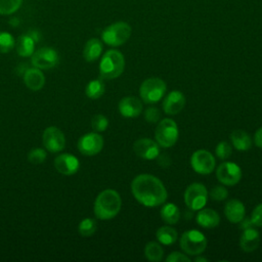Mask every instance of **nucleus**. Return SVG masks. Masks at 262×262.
I'll return each instance as SVG.
<instances>
[{
  "mask_svg": "<svg viewBox=\"0 0 262 262\" xmlns=\"http://www.w3.org/2000/svg\"><path fill=\"white\" fill-rule=\"evenodd\" d=\"M131 191L138 203L148 208L163 205L168 196L164 183L150 174L137 175L131 182Z\"/></svg>",
  "mask_w": 262,
  "mask_h": 262,
  "instance_id": "1",
  "label": "nucleus"
},
{
  "mask_svg": "<svg viewBox=\"0 0 262 262\" xmlns=\"http://www.w3.org/2000/svg\"><path fill=\"white\" fill-rule=\"evenodd\" d=\"M122 206V200L119 192L115 189H104L95 199L94 214L100 220H108L116 217Z\"/></svg>",
  "mask_w": 262,
  "mask_h": 262,
  "instance_id": "2",
  "label": "nucleus"
},
{
  "mask_svg": "<svg viewBox=\"0 0 262 262\" xmlns=\"http://www.w3.org/2000/svg\"><path fill=\"white\" fill-rule=\"evenodd\" d=\"M125 69V58L122 52L116 49L107 50L99 62V74L102 79L112 80L120 77Z\"/></svg>",
  "mask_w": 262,
  "mask_h": 262,
  "instance_id": "3",
  "label": "nucleus"
},
{
  "mask_svg": "<svg viewBox=\"0 0 262 262\" xmlns=\"http://www.w3.org/2000/svg\"><path fill=\"white\" fill-rule=\"evenodd\" d=\"M131 27L126 21H116L107 26L101 33L102 41L112 47L125 44L131 36Z\"/></svg>",
  "mask_w": 262,
  "mask_h": 262,
  "instance_id": "4",
  "label": "nucleus"
},
{
  "mask_svg": "<svg viewBox=\"0 0 262 262\" xmlns=\"http://www.w3.org/2000/svg\"><path fill=\"white\" fill-rule=\"evenodd\" d=\"M179 244L180 248L185 254L190 256H199L206 250L208 241L203 232L195 229H190L181 234Z\"/></svg>",
  "mask_w": 262,
  "mask_h": 262,
  "instance_id": "5",
  "label": "nucleus"
},
{
  "mask_svg": "<svg viewBox=\"0 0 262 262\" xmlns=\"http://www.w3.org/2000/svg\"><path fill=\"white\" fill-rule=\"evenodd\" d=\"M167 85L160 78H148L144 80L139 88L140 98L145 103H156L160 101L166 94Z\"/></svg>",
  "mask_w": 262,
  "mask_h": 262,
  "instance_id": "6",
  "label": "nucleus"
},
{
  "mask_svg": "<svg viewBox=\"0 0 262 262\" xmlns=\"http://www.w3.org/2000/svg\"><path fill=\"white\" fill-rule=\"evenodd\" d=\"M179 136L178 126L174 120L170 118H165L158 122L155 137L158 144L162 147H171L173 146Z\"/></svg>",
  "mask_w": 262,
  "mask_h": 262,
  "instance_id": "7",
  "label": "nucleus"
},
{
  "mask_svg": "<svg viewBox=\"0 0 262 262\" xmlns=\"http://www.w3.org/2000/svg\"><path fill=\"white\" fill-rule=\"evenodd\" d=\"M208 201V190L202 183L194 182L184 191V203L191 211H199L205 207Z\"/></svg>",
  "mask_w": 262,
  "mask_h": 262,
  "instance_id": "8",
  "label": "nucleus"
},
{
  "mask_svg": "<svg viewBox=\"0 0 262 262\" xmlns=\"http://www.w3.org/2000/svg\"><path fill=\"white\" fill-rule=\"evenodd\" d=\"M190 165L198 174L208 175L214 171L216 161L210 151L206 149H199L191 155Z\"/></svg>",
  "mask_w": 262,
  "mask_h": 262,
  "instance_id": "9",
  "label": "nucleus"
},
{
  "mask_svg": "<svg viewBox=\"0 0 262 262\" xmlns=\"http://www.w3.org/2000/svg\"><path fill=\"white\" fill-rule=\"evenodd\" d=\"M59 61L58 53L52 47H42L34 51L31 62L35 68L40 70H49L57 66Z\"/></svg>",
  "mask_w": 262,
  "mask_h": 262,
  "instance_id": "10",
  "label": "nucleus"
},
{
  "mask_svg": "<svg viewBox=\"0 0 262 262\" xmlns=\"http://www.w3.org/2000/svg\"><path fill=\"white\" fill-rule=\"evenodd\" d=\"M216 177L222 184L232 186L239 182L242 178V169L233 162H223L217 167Z\"/></svg>",
  "mask_w": 262,
  "mask_h": 262,
  "instance_id": "11",
  "label": "nucleus"
},
{
  "mask_svg": "<svg viewBox=\"0 0 262 262\" xmlns=\"http://www.w3.org/2000/svg\"><path fill=\"white\" fill-rule=\"evenodd\" d=\"M103 147V138L98 132H90L78 140V149L84 156H95Z\"/></svg>",
  "mask_w": 262,
  "mask_h": 262,
  "instance_id": "12",
  "label": "nucleus"
},
{
  "mask_svg": "<svg viewBox=\"0 0 262 262\" xmlns=\"http://www.w3.org/2000/svg\"><path fill=\"white\" fill-rule=\"evenodd\" d=\"M43 144L50 152H58L64 148L66 137L57 127H47L43 132Z\"/></svg>",
  "mask_w": 262,
  "mask_h": 262,
  "instance_id": "13",
  "label": "nucleus"
},
{
  "mask_svg": "<svg viewBox=\"0 0 262 262\" xmlns=\"http://www.w3.org/2000/svg\"><path fill=\"white\" fill-rule=\"evenodd\" d=\"M133 150L143 160H155L160 155V145L150 138H139L133 143Z\"/></svg>",
  "mask_w": 262,
  "mask_h": 262,
  "instance_id": "14",
  "label": "nucleus"
},
{
  "mask_svg": "<svg viewBox=\"0 0 262 262\" xmlns=\"http://www.w3.org/2000/svg\"><path fill=\"white\" fill-rule=\"evenodd\" d=\"M54 167L62 175H74L80 168V162L72 154H61L54 159Z\"/></svg>",
  "mask_w": 262,
  "mask_h": 262,
  "instance_id": "15",
  "label": "nucleus"
},
{
  "mask_svg": "<svg viewBox=\"0 0 262 262\" xmlns=\"http://www.w3.org/2000/svg\"><path fill=\"white\" fill-rule=\"evenodd\" d=\"M185 105V96L179 90L169 92L163 101V110L167 115L179 114Z\"/></svg>",
  "mask_w": 262,
  "mask_h": 262,
  "instance_id": "16",
  "label": "nucleus"
},
{
  "mask_svg": "<svg viewBox=\"0 0 262 262\" xmlns=\"http://www.w3.org/2000/svg\"><path fill=\"white\" fill-rule=\"evenodd\" d=\"M118 110L124 118H137L142 112V102L136 96H125L120 100Z\"/></svg>",
  "mask_w": 262,
  "mask_h": 262,
  "instance_id": "17",
  "label": "nucleus"
},
{
  "mask_svg": "<svg viewBox=\"0 0 262 262\" xmlns=\"http://www.w3.org/2000/svg\"><path fill=\"white\" fill-rule=\"evenodd\" d=\"M260 243V233L254 227L244 229L239 237V247L245 252L255 251Z\"/></svg>",
  "mask_w": 262,
  "mask_h": 262,
  "instance_id": "18",
  "label": "nucleus"
},
{
  "mask_svg": "<svg viewBox=\"0 0 262 262\" xmlns=\"http://www.w3.org/2000/svg\"><path fill=\"white\" fill-rule=\"evenodd\" d=\"M23 79L26 86L33 91H38L42 89L45 84V77L42 71L35 67L27 69V71L23 75Z\"/></svg>",
  "mask_w": 262,
  "mask_h": 262,
  "instance_id": "19",
  "label": "nucleus"
},
{
  "mask_svg": "<svg viewBox=\"0 0 262 262\" xmlns=\"http://www.w3.org/2000/svg\"><path fill=\"white\" fill-rule=\"evenodd\" d=\"M224 214L230 223H239L245 217L246 208L238 200H230L224 207Z\"/></svg>",
  "mask_w": 262,
  "mask_h": 262,
  "instance_id": "20",
  "label": "nucleus"
},
{
  "mask_svg": "<svg viewBox=\"0 0 262 262\" xmlns=\"http://www.w3.org/2000/svg\"><path fill=\"white\" fill-rule=\"evenodd\" d=\"M195 220L204 228H214L219 224L220 216L213 209H201L195 216Z\"/></svg>",
  "mask_w": 262,
  "mask_h": 262,
  "instance_id": "21",
  "label": "nucleus"
},
{
  "mask_svg": "<svg viewBox=\"0 0 262 262\" xmlns=\"http://www.w3.org/2000/svg\"><path fill=\"white\" fill-rule=\"evenodd\" d=\"M103 46L99 39L97 38H91L89 39L83 49V56L86 61L92 62L98 59V57L101 55Z\"/></svg>",
  "mask_w": 262,
  "mask_h": 262,
  "instance_id": "22",
  "label": "nucleus"
},
{
  "mask_svg": "<svg viewBox=\"0 0 262 262\" xmlns=\"http://www.w3.org/2000/svg\"><path fill=\"white\" fill-rule=\"evenodd\" d=\"M35 43H36L35 40L32 38V36L29 33L20 35L15 42V48H16L17 54L23 57L32 56V54L35 51Z\"/></svg>",
  "mask_w": 262,
  "mask_h": 262,
  "instance_id": "23",
  "label": "nucleus"
},
{
  "mask_svg": "<svg viewBox=\"0 0 262 262\" xmlns=\"http://www.w3.org/2000/svg\"><path fill=\"white\" fill-rule=\"evenodd\" d=\"M230 140L233 147L239 151H246L252 146V139L250 135L246 131L241 129L231 132Z\"/></svg>",
  "mask_w": 262,
  "mask_h": 262,
  "instance_id": "24",
  "label": "nucleus"
},
{
  "mask_svg": "<svg viewBox=\"0 0 262 262\" xmlns=\"http://www.w3.org/2000/svg\"><path fill=\"white\" fill-rule=\"evenodd\" d=\"M161 218L167 224H176L180 219V211L173 203H166L161 209Z\"/></svg>",
  "mask_w": 262,
  "mask_h": 262,
  "instance_id": "25",
  "label": "nucleus"
},
{
  "mask_svg": "<svg viewBox=\"0 0 262 262\" xmlns=\"http://www.w3.org/2000/svg\"><path fill=\"white\" fill-rule=\"evenodd\" d=\"M156 236L160 244L165 246H170L177 241L178 234H177V231L173 227L169 226L168 224L160 227L156 232Z\"/></svg>",
  "mask_w": 262,
  "mask_h": 262,
  "instance_id": "26",
  "label": "nucleus"
},
{
  "mask_svg": "<svg viewBox=\"0 0 262 262\" xmlns=\"http://www.w3.org/2000/svg\"><path fill=\"white\" fill-rule=\"evenodd\" d=\"M144 256L148 261L158 262L163 259L164 250L160 243L149 242L144 247Z\"/></svg>",
  "mask_w": 262,
  "mask_h": 262,
  "instance_id": "27",
  "label": "nucleus"
},
{
  "mask_svg": "<svg viewBox=\"0 0 262 262\" xmlns=\"http://www.w3.org/2000/svg\"><path fill=\"white\" fill-rule=\"evenodd\" d=\"M104 90H105V86L102 80L94 79L87 84L85 88V93L87 97L90 99H98L103 95Z\"/></svg>",
  "mask_w": 262,
  "mask_h": 262,
  "instance_id": "28",
  "label": "nucleus"
},
{
  "mask_svg": "<svg viewBox=\"0 0 262 262\" xmlns=\"http://www.w3.org/2000/svg\"><path fill=\"white\" fill-rule=\"evenodd\" d=\"M96 228H97V223L94 219L84 218L79 223L78 231L82 236L87 237V236H91L92 234H94V232L96 231Z\"/></svg>",
  "mask_w": 262,
  "mask_h": 262,
  "instance_id": "29",
  "label": "nucleus"
},
{
  "mask_svg": "<svg viewBox=\"0 0 262 262\" xmlns=\"http://www.w3.org/2000/svg\"><path fill=\"white\" fill-rule=\"evenodd\" d=\"M23 0H0V14L10 15L16 12L21 6Z\"/></svg>",
  "mask_w": 262,
  "mask_h": 262,
  "instance_id": "30",
  "label": "nucleus"
},
{
  "mask_svg": "<svg viewBox=\"0 0 262 262\" xmlns=\"http://www.w3.org/2000/svg\"><path fill=\"white\" fill-rule=\"evenodd\" d=\"M15 47V39L8 32H0V53H7Z\"/></svg>",
  "mask_w": 262,
  "mask_h": 262,
  "instance_id": "31",
  "label": "nucleus"
},
{
  "mask_svg": "<svg viewBox=\"0 0 262 262\" xmlns=\"http://www.w3.org/2000/svg\"><path fill=\"white\" fill-rule=\"evenodd\" d=\"M91 127L95 132H103L108 127V120L102 114H97L91 120Z\"/></svg>",
  "mask_w": 262,
  "mask_h": 262,
  "instance_id": "32",
  "label": "nucleus"
},
{
  "mask_svg": "<svg viewBox=\"0 0 262 262\" xmlns=\"http://www.w3.org/2000/svg\"><path fill=\"white\" fill-rule=\"evenodd\" d=\"M47 154L43 148L40 147H36L30 150V152L28 154V160L31 164L34 165H40L42 163H44V161L46 160Z\"/></svg>",
  "mask_w": 262,
  "mask_h": 262,
  "instance_id": "33",
  "label": "nucleus"
},
{
  "mask_svg": "<svg viewBox=\"0 0 262 262\" xmlns=\"http://www.w3.org/2000/svg\"><path fill=\"white\" fill-rule=\"evenodd\" d=\"M231 152H232V147L227 141H221L216 145L215 154H216L217 158H219L220 160L228 159L230 157Z\"/></svg>",
  "mask_w": 262,
  "mask_h": 262,
  "instance_id": "34",
  "label": "nucleus"
},
{
  "mask_svg": "<svg viewBox=\"0 0 262 262\" xmlns=\"http://www.w3.org/2000/svg\"><path fill=\"white\" fill-rule=\"evenodd\" d=\"M160 118H161L160 110L156 106H149L144 112V119L149 124L158 123L160 121Z\"/></svg>",
  "mask_w": 262,
  "mask_h": 262,
  "instance_id": "35",
  "label": "nucleus"
},
{
  "mask_svg": "<svg viewBox=\"0 0 262 262\" xmlns=\"http://www.w3.org/2000/svg\"><path fill=\"white\" fill-rule=\"evenodd\" d=\"M228 196V190L221 185L214 186L210 191V198L214 201H223Z\"/></svg>",
  "mask_w": 262,
  "mask_h": 262,
  "instance_id": "36",
  "label": "nucleus"
},
{
  "mask_svg": "<svg viewBox=\"0 0 262 262\" xmlns=\"http://www.w3.org/2000/svg\"><path fill=\"white\" fill-rule=\"evenodd\" d=\"M251 221L255 226H262V203L255 207L251 215Z\"/></svg>",
  "mask_w": 262,
  "mask_h": 262,
  "instance_id": "37",
  "label": "nucleus"
},
{
  "mask_svg": "<svg viewBox=\"0 0 262 262\" xmlns=\"http://www.w3.org/2000/svg\"><path fill=\"white\" fill-rule=\"evenodd\" d=\"M167 262H184V261H190V258L184 254V253H180V252H172L167 258H166Z\"/></svg>",
  "mask_w": 262,
  "mask_h": 262,
  "instance_id": "38",
  "label": "nucleus"
},
{
  "mask_svg": "<svg viewBox=\"0 0 262 262\" xmlns=\"http://www.w3.org/2000/svg\"><path fill=\"white\" fill-rule=\"evenodd\" d=\"M157 159H158V164L161 167H168L171 164V159L167 155H159Z\"/></svg>",
  "mask_w": 262,
  "mask_h": 262,
  "instance_id": "39",
  "label": "nucleus"
},
{
  "mask_svg": "<svg viewBox=\"0 0 262 262\" xmlns=\"http://www.w3.org/2000/svg\"><path fill=\"white\" fill-rule=\"evenodd\" d=\"M254 141H255V144L262 148V127H260L256 132H255V135H254Z\"/></svg>",
  "mask_w": 262,
  "mask_h": 262,
  "instance_id": "40",
  "label": "nucleus"
},
{
  "mask_svg": "<svg viewBox=\"0 0 262 262\" xmlns=\"http://www.w3.org/2000/svg\"><path fill=\"white\" fill-rule=\"evenodd\" d=\"M241 224V228L242 229H246V228H249V227H253V222L251 221V218H243L242 221L239 222Z\"/></svg>",
  "mask_w": 262,
  "mask_h": 262,
  "instance_id": "41",
  "label": "nucleus"
},
{
  "mask_svg": "<svg viewBox=\"0 0 262 262\" xmlns=\"http://www.w3.org/2000/svg\"><path fill=\"white\" fill-rule=\"evenodd\" d=\"M195 262H208V259L207 258H204V257H196L194 259Z\"/></svg>",
  "mask_w": 262,
  "mask_h": 262,
  "instance_id": "42",
  "label": "nucleus"
}]
</instances>
